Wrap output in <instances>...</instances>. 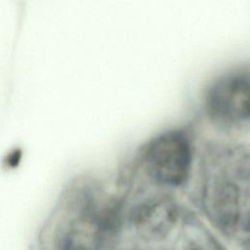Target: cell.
Instances as JSON below:
<instances>
[{
	"label": "cell",
	"instance_id": "6da1fadb",
	"mask_svg": "<svg viewBox=\"0 0 250 250\" xmlns=\"http://www.w3.org/2000/svg\"><path fill=\"white\" fill-rule=\"evenodd\" d=\"M143 162L147 174L157 183L178 186L187 180L191 165V147L181 132L170 131L146 146Z\"/></svg>",
	"mask_w": 250,
	"mask_h": 250
},
{
	"label": "cell",
	"instance_id": "7a4b0ae2",
	"mask_svg": "<svg viewBox=\"0 0 250 250\" xmlns=\"http://www.w3.org/2000/svg\"><path fill=\"white\" fill-rule=\"evenodd\" d=\"M205 105L208 115L218 123L250 121V75L233 72L218 78L207 91Z\"/></svg>",
	"mask_w": 250,
	"mask_h": 250
}]
</instances>
